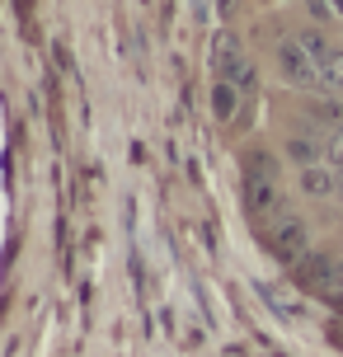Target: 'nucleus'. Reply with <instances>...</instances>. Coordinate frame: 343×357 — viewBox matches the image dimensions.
<instances>
[{
	"mask_svg": "<svg viewBox=\"0 0 343 357\" xmlns=\"http://www.w3.org/2000/svg\"><path fill=\"white\" fill-rule=\"evenodd\" d=\"M273 250L282 254V259H301L306 254V226L287 216V221H277V231H273Z\"/></svg>",
	"mask_w": 343,
	"mask_h": 357,
	"instance_id": "obj_1",
	"label": "nucleus"
},
{
	"mask_svg": "<svg viewBox=\"0 0 343 357\" xmlns=\"http://www.w3.org/2000/svg\"><path fill=\"white\" fill-rule=\"evenodd\" d=\"M240 94H245V89H235L231 80H217V89H212V108H217V118H235Z\"/></svg>",
	"mask_w": 343,
	"mask_h": 357,
	"instance_id": "obj_2",
	"label": "nucleus"
}]
</instances>
